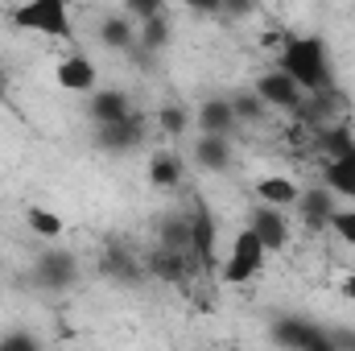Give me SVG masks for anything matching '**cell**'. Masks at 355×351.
I'll return each mask as SVG.
<instances>
[{
  "instance_id": "cb8c5ba5",
  "label": "cell",
  "mask_w": 355,
  "mask_h": 351,
  "mask_svg": "<svg viewBox=\"0 0 355 351\" xmlns=\"http://www.w3.org/2000/svg\"><path fill=\"white\" fill-rule=\"evenodd\" d=\"M322 149H327V157H331V162L355 157V137H352V128H343V124L327 128V132H322Z\"/></svg>"
},
{
  "instance_id": "5b68a950",
  "label": "cell",
  "mask_w": 355,
  "mask_h": 351,
  "mask_svg": "<svg viewBox=\"0 0 355 351\" xmlns=\"http://www.w3.org/2000/svg\"><path fill=\"white\" fill-rule=\"evenodd\" d=\"M248 232H257V240L265 244V252H281V248L289 244V223H285V215H281L277 207H265V203L252 207Z\"/></svg>"
},
{
  "instance_id": "52a82bcc",
  "label": "cell",
  "mask_w": 355,
  "mask_h": 351,
  "mask_svg": "<svg viewBox=\"0 0 355 351\" xmlns=\"http://www.w3.org/2000/svg\"><path fill=\"white\" fill-rule=\"evenodd\" d=\"M95 62H91L87 54H67L58 67H54V79H58V87L62 91H75V95H87L95 91Z\"/></svg>"
},
{
  "instance_id": "6da1fadb",
  "label": "cell",
  "mask_w": 355,
  "mask_h": 351,
  "mask_svg": "<svg viewBox=\"0 0 355 351\" xmlns=\"http://www.w3.org/2000/svg\"><path fill=\"white\" fill-rule=\"evenodd\" d=\"M277 71H285L306 95H327L335 87L331 54H327V42L318 33H289V37H281Z\"/></svg>"
},
{
  "instance_id": "3957f363",
  "label": "cell",
  "mask_w": 355,
  "mask_h": 351,
  "mask_svg": "<svg viewBox=\"0 0 355 351\" xmlns=\"http://www.w3.org/2000/svg\"><path fill=\"white\" fill-rule=\"evenodd\" d=\"M265 244L257 240V232H236V240H232V252H227V261H223V281H232V285H244V281H252L261 268H265Z\"/></svg>"
},
{
  "instance_id": "e0dca14e",
  "label": "cell",
  "mask_w": 355,
  "mask_h": 351,
  "mask_svg": "<svg viewBox=\"0 0 355 351\" xmlns=\"http://www.w3.org/2000/svg\"><path fill=\"white\" fill-rule=\"evenodd\" d=\"M322 190H331L335 198H352L355 203V157L327 162L322 166Z\"/></svg>"
},
{
  "instance_id": "5bb4252c",
  "label": "cell",
  "mask_w": 355,
  "mask_h": 351,
  "mask_svg": "<svg viewBox=\"0 0 355 351\" xmlns=\"http://www.w3.org/2000/svg\"><path fill=\"white\" fill-rule=\"evenodd\" d=\"M99 42L107 50H137V25L124 12H107L99 21Z\"/></svg>"
},
{
  "instance_id": "4316f807",
  "label": "cell",
  "mask_w": 355,
  "mask_h": 351,
  "mask_svg": "<svg viewBox=\"0 0 355 351\" xmlns=\"http://www.w3.org/2000/svg\"><path fill=\"white\" fill-rule=\"evenodd\" d=\"M232 112H236V120H261L268 108L257 99V91H248V95H232Z\"/></svg>"
},
{
  "instance_id": "484cf974",
  "label": "cell",
  "mask_w": 355,
  "mask_h": 351,
  "mask_svg": "<svg viewBox=\"0 0 355 351\" xmlns=\"http://www.w3.org/2000/svg\"><path fill=\"white\" fill-rule=\"evenodd\" d=\"M331 232H335L343 244H352L355 248V207H335V215H331Z\"/></svg>"
},
{
  "instance_id": "f546056e",
  "label": "cell",
  "mask_w": 355,
  "mask_h": 351,
  "mask_svg": "<svg viewBox=\"0 0 355 351\" xmlns=\"http://www.w3.org/2000/svg\"><path fill=\"white\" fill-rule=\"evenodd\" d=\"M327 339H331L335 351H355V327H331Z\"/></svg>"
},
{
  "instance_id": "8992f818",
  "label": "cell",
  "mask_w": 355,
  "mask_h": 351,
  "mask_svg": "<svg viewBox=\"0 0 355 351\" xmlns=\"http://www.w3.org/2000/svg\"><path fill=\"white\" fill-rule=\"evenodd\" d=\"M91 120H95L99 128H112V124L132 120V99H128V91H120V87L91 91Z\"/></svg>"
},
{
  "instance_id": "1f68e13d",
  "label": "cell",
  "mask_w": 355,
  "mask_h": 351,
  "mask_svg": "<svg viewBox=\"0 0 355 351\" xmlns=\"http://www.w3.org/2000/svg\"><path fill=\"white\" fill-rule=\"evenodd\" d=\"M339 293H343L347 302H355V273H347V277L339 281Z\"/></svg>"
},
{
  "instance_id": "2e32d148",
  "label": "cell",
  "mask_w": 355,
  "mask_h": 351,
  "mask_svg": "<svg viewBox=\"0 0 355 351\" xmlns=\"http://www.w3.org/2000/svg\"><path fill=\"white\" fill-rule=\"evenodd\" d=\"M297 207H302V219L310 223V228H331V215H335V194L331 190H306L302 198H297Z\"/></svg>"
},
{
  "instance_id": "30bf717a",
  "label": "cell",
  "mask_w": 355,
  "mask_h": 351,
  "mask_svg": "<svg viewBox=\"0 0 355 351\" xmlns=\"http://www.w3.org/2000/svg\"><path fill=\"white\" fill-rule=\"evenodd\" d=\"M314 323L310 318H302V314H277L272 318V343L285 351H302L310 339H314Z\"/></svg>"
},
{
  "instance_id": "9c48e42d",
  "label": "cell",
  "mask_w": 355,
  "mask_h": 351,
  "mask_svg": "<svg viewBox=\"0 0 355 351\" xmlns=\"http://www.w3.org/2000/svg\"><path fill=\"white\" fill-rule=\"evenodd\" d=\"M37 285H46V289H67L75 277H79V264H75V257L71 252H46L42 261H37Z\"/></svg>"
},
{
  "instance_id": "7a4b0ae2",
  "label": "cell",
  "mask_w": 355,
  "mask_h": 351,
  "mask_svg": "<svg viewBox=\"0 0 355 351\" xmlns=\"http://www.w3.org/2000/svg\"><path fill=\"white\" fill-rule=\"evenodd\" d=\"M8 21L17 29H29V33H50V37H75L71 29V8L62 0H29L21 8L8 12Z\"/></svg>"
},
{
  "instance_id": "277c9868",
  "label": "cell",
  "mask_w": 355,
  "mask_h": 351,
  "mask_svg": "<svg viewBox=\"0 0 355 351\" xmlns=\"http://www.w3.org/2000/svg\"><path fill=\"white\" fill-rule=\"evenodd\" d=\"M252 91H257V99H261L265 108H277V112H297V108L306 103V91L297 87L285 71H277V67L265 71V75L257 79V87H252Z\"/></svg>"
},
{
  "instance_id": "d6986e66",
  "label": "cell",
  "mask_w": 355,
  "mask_h": 351,
  "mask_svg": "<svg viewBox=\"0 0 355 351\" xmlns=\"http://www.w3.org/2000/svg\"><path fill=\"white\" fill-rule=\"evenodd\" d=\"M170 46V21H166V12L162 17H153V21H145L141 29H137V50L141 54H157V50H166Z\"/></svg>"
},
{
  "instance_id": "44dd1931",
  "label": "cell",
  "mask_w": 355,
  "mask_h": 351,
  "mask_svg": "<svg viewBox=\"0 0 355 351\" xmlns=\"http://www.w3.org/2000/svg\"><path fill=\"white\" fill-rule=\"evenodd\" d=\"M145 268H149L157 281H170V285H178V281L186 277V261H182V252H166V248H157Z\"/></svg>"
},
{
  "instance_id": "7402d4cb",
  "label": "cell",
  "mask_w": 355,
  "mask_h": 351,
  "mask_svg": "<svg viewBox=\"0 0 355 351\" xmlns=\"http://www.w3.org/2000/svg\"><path fill=\"white\" fill-rule=\"evenodd\" d=\"M157 228H162V248H166V252H186V248H190V219L166 215Z\"/></svg>"
},
{
  "instance_id": "ffe728a7",
  "label": "cell",
  "mask_w": 355,
  "mask_h": 351,
  "mask_svg": "<svg viewBox=\"0 0 355 351\" xmlns=\"http://www.w3.org/2000/svg\"><path fill=\"white\" fill-rule=\"evenodd\" d=\"M103 273L116 277V281H141L145 264H137V257H128L124 248H107L103 252Z\"/></svg>"
},
{
  "instance_id": "7c38bea8",
  "label": "cell",
  "mask_w": 355,
  "mask_h": 351,
  "mask_svg": "<svg viewBox=\"0 0 355 351\" xmlns=\"http://www.w3.org/2000/svg\"><path fill=\"white\" fill-rule=\"evenodd\" d=\"M194 162H198L202 170H211V174H223V170L232 166V141H227V137H207V132H198V141H194Z\"/></svg>"
},
{
  "instance_id": "9a60e30c",
  "label": "cell",
  "mask_w": 355,
  "mask_h": 351,
  "mask_svg": "<svg viewBox=\"0 0 355 351\" xmlns=\"http://www.w3.org/2000/svg\"><path fill=\"white\" fill-rule=\"evenodd\" d=\"M257 198L265 203V207H293L297 198H302V190H297V182L293 178H281V174H272V178H261L257 182Z\"/></svg>"
},
{
  "instance_id": "83f0119b",
  "label": "cell",
  "mask_w": 355,
  "mask_h": 351,
  "mask_svg": "<svg viewBox=\"0 0 355 351\" xmlns=\"http://www.w3.org/2000/svg\"><path fill=\"white\" fill-rule=\"evenodd\" d=\"M162 12H166V4H162V0H128V4H124V17H128V21L137 17L141 25H145V21H153V17H162Z\"/></svg>"
},
{
  "instance_id": "603a6c76",
  "label": "cell",
  "mask_w": 355,
  "mask_h": 351,
  "mask_svg": "<svg viewBox=\"0 0 355 351\" xmlns=\"http://www.w3.org/2000/svg\"><path fill=\"white\" fill-rule=\"evenodd\" d=\"M25 223H29V232L42 236V240H58V236L67 232L62 219H58L54 211H46V207H29V211H25Z\"/></svg>"
},
{
  "instance_id": "d6a6232c",
  "label": "cell",
  "mask_w": 355,
  "mask_h": 351,
  "mask_svg": "<svg viewBox=\"0 0 355 351\" xmlns=\"http://www.w3.org/2000/svg\"><path fill=\"white\" fill-rule=\"evenodd\" d=\"M0 99H4V75H0Z\"/></svg>"
},
{
  "instance_id": "4fadbf2b",
  "label": "cell",
  "mask_w": 355,
  "mask_h": 351,
  "mask_svg": "<svg viewBox=\"0 0 355 351\" xmlns=\"http://www.w3.org/2000/svg\"><path fill=\"white\" fill-rule=\"evenodd\" d=\"M95 145H99L103 153H128V149H137V145H141V120L132 116V120H124V124L99 128V132H95Z\"/></svg>"
},
{
  "instance_id": "ba28073f",
  "label": "cell",
  "mask_w": 355,
  "mask_h": 351,
  "mask_svg": "<svg viewBox=\"0 0 355 351\" xmlns=\"http://www.w3.org/2000/svg\"><path fill=\"white\" fill-rule=\"evenodd\" d=\"M236 124H240V120H236L227 95H211V99L198 103V132H207V137H227Z\"/></svg>"
},
{
  "instance_id": "f1b7e54d",
  "label": "cell",
  "mask_w": 355,
  "mask_h": 351,
  "mask_svg": "<svg viewBox=\"0 0 355 351\" xmlns=\"http://www.w3.org/2000/svg\"><path fill=\"white\" fill-rule=\"evenodd\" d=\"M0 351H42V343L29 335V331H8L0 339Z\"/></svg>"
},
{
  "instance_id": "4dcf8cb0",
  "label": "cell",
  "mask_w": 355,
  "mask_h": 351,
  "mask_svg": "<svg viewBox=\"0 0 355 351\" xmlns=\"http://www.w3.org/2000/svg\"><path fill=\"white\" fill-rule=\"evenodd\" d=\"M302 351H335V348H331V339H327V331L318 327V331H314V339H310V343H306Z\"/></svg>"
},
{
  "instance_id": "8fae6325",
  "label": "cell",
  "mask_w": 355,
  "mask_h": 351,
  "mask_svg": "<svg viewBox=\"0 0 355 351\" xmlns=\"http://www.w3.org/2000/svg\"><path fill=\"white\" fill-rule=\"evenodd\" d=\"M215 244H219V232H215L211 211L194 207V215H190V248L198 252V261H207V268L215 264Z\"/></svg>"
},
{
  "instance_id": "ac0fdd59",
  "label": "cell",
  "mask_w": 355,
  "mask_h": 351,
  "mask_svg": "<svg viewBox=\"0 0 355 351\" xmlns=\"http://www.w3.org/2000/svg\"><path fill=\"white\" fill-rule=\"evenodd\" d=\"M149 182H153L157 190H178V182H182V162H178V153L157 149V153L149 157Z\"/></svg>"
},
{
  "instance_id": "d4e9b609",
  "label": "cell",
  "mask_w": 355,
  "mask_h": 351,
  "mask_svg": "<svg viewBox=\"0 0 355 351\" xmlns=\"http://www.w3.org/2000/svg\"><path fill=\"white\" fill-rule=\"evenodd\" d=\"M186 120H190V116H186V108H178V103H166V108L157 112V124H162L166 137H182V132H186Z\"/></svg>"
}]
</instances>
